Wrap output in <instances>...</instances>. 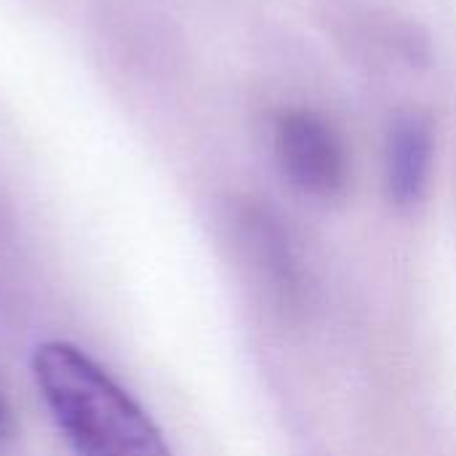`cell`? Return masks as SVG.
<instances>
[{
  "instance_id": "6da1fadb",
  "label": "cell",
  "mask_w": 456,
  "mask_h": 456,
  "mask_svg": "<svg viewBox=\"0 0 456 456\" xmlns=\"http://www.w3.org/2000/svg\"><path fill=\"white\" fill-rule=\"evenodd\" d=\"M32 369L51 417L77 456H171L150 414L75 345H40Z\"/></svg>"
},
{
  "instance_id": "7a4b0ae2",
  "label": "cell",
  "mask_w": 456,
  "mask_h": 456,
  "mask_svg": "<svg viewBox=\"0 0 456 456\" xmlns=\"http://www.w3.org/2000/svg\"><path fill=\"white\" fill-rule=\"evenodd\" d=\"M275 155L286 179L305 195L331 200L347 187L345 144L318 112H283L275 123Z\"/></svg>"
},
{
  "instance_id": "3957f363",
  "label": "cell",
  "mask_w": 456,
  "mask_h": 456,
  "mask_svg": "<svg viewBox=\"0 0 456 456\" xmlns=\"http://www.w3.org/2000/svg\"><path fill=\"white\" fill-rule=\"evenodd\" d=\"M433 171V131L417 112L395 118L387 136V192L395 206H417L428 192Z\"/></svg>"
},
{
  "instance_id": "277c9868",
  "label": "cell",
  "mask_w": 456,
  "mask_h": 456,
  "mask_svg": "<svg viewBox=\"0 0 456 456\" xmlns=\"http://www.w3.org/2000/svg\"><path fill=\"white\" fill-rule=\"evenodd\" d=\"M251 222H254L251 240H254L256 262L267 273L275 299L289 307L299 305V299L305 294V275H302V267H299V259H297V251H294L289 235L283 232L278 219H267L259 214Z\"/></svg>"
}]
</instances>
